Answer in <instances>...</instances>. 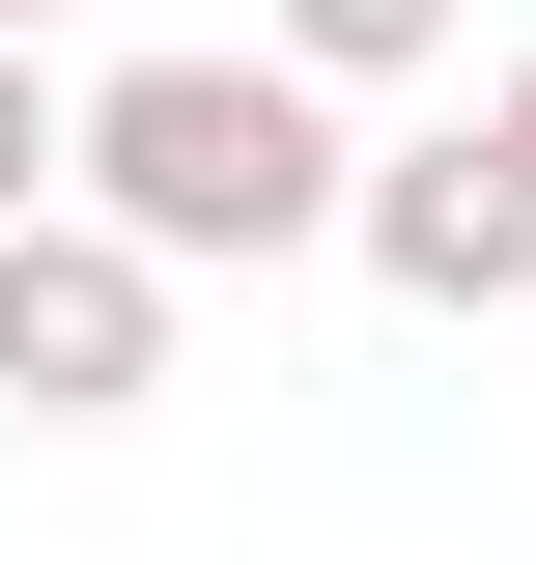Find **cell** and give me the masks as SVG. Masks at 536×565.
<instances>
[{
  "label": "cell",
  "instance_id": "1",
  "mask_svg": "<svg viewBox=\"0 0 536 565\" xmlns=\"http://www.w3.org/2000/svg\"><path fill=\"white\" fill-rule=\"evenodd\" d=\"M85 199H114L170 282H255V255H339L367 141H339V85L255 29V57H114L85 85Z\"/></svg>",
  "mask_w": 536,
  "mask_h": 565
},
{
  "label": "cell",
  "instance_id": "2",
  "mask_svg": "<svg viewBox=\"0 0 536 565\" xmlns=\"http://www.w3.org/2000/svg\"><path fill=\"white\" fill-rule=\"evenodd\" d=\"M0 396H29V424H141V396H170V255H141L114 199L0 226Z\"/></svg>",
  "mask_w": 536,
  "mask_h": 565
},
{
  "label": "cell",
  "instance_id": "3",
  "mask_svg": "<svg viewBox=\"0 0 536 565\" xmlns=\"http://www.w3.org/2000/svg\"><path fill=\"white\" fill-rule=\"evenodd\" d=\"M339 255H367V282H396V311H536V170H508V141H367V199H339Z\"/></svg>",
  "mask_w": 536,
  "mask_h": 565
},
{
  "label": "cell",
  "instance_id": "4",
  "mask_svg": "<svg viewBox=\"0 0 536 565\" xmlns=\"http://www.w3.org/2000/svg\"><path fill=\"white\" fill-rule=\"evenodd\" d=\"M255 29H282V57H311V85H424V57H452V29H480V0H255Z\"/></svg>",
  "mask_w": 536,
  "mask_h": 565
},
{
  "label": "cell",
  "instance_id": "5",
  "mask_svg": "<svg viewBox=\"0 0 536 565\" xmlns=\"http://www.w3.org/2000/svg\"><path fill=\"white\" fill-rule=\"evenodd\" d=\"M85 199V85H29V29H0V226H57Z\"/></svg>",
  "mask_w": 536,
  "mask_h": 565
},
{
  "label": "cell",
  "instance_id": "6",
  "mask_svg": "<svg viewBox=\"0 0 536 565\" xmlns=\"http://www.w3.org/2000/svg\"><path fill=\"white\" fill-rule=\"evenodd\" d=\"M480 141H508V170H536V57H508V85H480Z\"/></svg>",
  "mask_w": 536,
  "mask_h": 565
},
{
  "label": "cell",
  "instance_id": "7",
  "mask_svg": "<svg viewBox=\"0 0 536 565\" xmlns=\"http://www.w3.org/2000/svg\"><path fill=\"white\" fill-rule=\"evenodd\" d=\"M0 29H85V0H0Z\"/></svg>",
  "mask_w": 536,
  "mask_h": 565
}]
</instances>
